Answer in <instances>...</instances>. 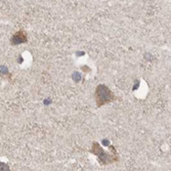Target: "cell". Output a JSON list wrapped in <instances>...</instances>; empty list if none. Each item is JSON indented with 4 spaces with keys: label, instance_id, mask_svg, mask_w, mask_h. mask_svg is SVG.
Returning a JSON list of instances; mask_svg holds the SVG:
<instances>
[{
    "label": "cell",
    "instance_id": "obj_2",
    "mask_svg": "<svg viewBox=\"0 0 171 171\" xmlns=\"http://www.w3.org/2000/svg\"><path fill=\"white\" fill-rule=\"evenodd\" d=\"M94 98L97 108L103 107L107 103H113L117 100L114 92L105 84H100L97 86L94 91Z\"/></svg>",
    "mask_w": 171,
    "mask_h": 171
},
{
    "label": "cell",
    "instance_id": "obj_1",
    "mask_svg": "<svg viewBox=\"0 0 171 171\" xmlns=\"http://www.w3.org/2000/svg\"><path fill=\"white\" fill-rule=\"evenodd\" d=\"M109 150H110V153L106 152L103 150L102 146H100L98 142L93 141L92 142V147L90 149V153L93 155H95L98 158V161H100V165H109L112 164V163H116L119 161L120 157H119V154L116 151V147L114 146H110L109 144Z\"/></svg>",
    "mask_w": 171,
    "mask_h": 171
},
{
    "label": "cell",
    "instance_id": "obj_8",
    "mask_svg": "<svg viewBox=\"0 0 171 171\" xmlns=\"http://www.w3.org/2000/svg\"><path fill=\"white\" fill-rule=\"evenodd\" d=\"M103 146H106V147H108L109 144H110V141H107V139H103Z\"/></svg>",
    "mask_w": 171,
    "mask_h": 171
},
{
    "label": "cell",
    "instance_id": "obj_7",
    "mask_svg": "<svg viewBox=\"0 0 171 171\" xmlns=\"http://www.w3.org/2000/svg\"><path fill=\"white\" fill-rule=\"evenodd\" d=\"M81 70H84L83 72H85V73H89V72L91 71V70H90V68H88V67H86V66H82L81 67Z\"/></svg>",
    "mask_w": 171,
    "mask_h": 171
},
{
    "label": "cell",
    "instance_id": "obj_5",
    "mask_svg": "<svg viewBox=\"0 0 171 171\" xmlns=\"http://www.w3.org/2000/svg\"><path fill=\"white\" fill-rule=\"evenodd\" d=\"M72 78L74 79L75 82H79L81 80V75L79 74V72H74L73 75H72Z\"/></svg>",
    "mask_w": 171,
    "mask_h": 171
},
{
    "label": "cell",
    "instance_id": "obj_3",
    "mask_svg": "<svg viewBox=\"0 0 171 171\" xmlns=\"http://www.w3.org/2000/svg\"><path fill=\"white\" fill-rule=\"evenodd\" d=\"M27 42H28V35L27 32L24 30H19L15 34L12 35L11 39H10L11 45H19V44L27 43Z\"/></svg>",
    "mask_w": 171,
    "mask_h": 171
},
{
    "label": "cell",
    "instance_id": "obj_4",
    "mask_svg": "<svg viewBox=\"0 0 171 171\" xmlns=\"http://www.w3.org/2000/svg\"><path fill=\"white\" fill-rule=\"evenodd\" d=\"M0 76L2 77H5L7 79H11V74L9 73L8 71V68L5 66H0Z\"/></svg>",
    "mask_w": 171,
    "mask_h": 171
},
{
    "label": "cell",
    "instance_id": "obj_6",
    "mask_svg": "<svg viewBox=\"0 0 171 171\" xmlns=\"http://www.w3.org/2000/svg\"><path fill=\"white\" fill-rule=\"evenodd\" d=\"M0 170H10L9 169V166L7 164H5L3 162H0Z\"/></svg>",
    "mask_w": 171,
    "mask_h": 171
},
{
    "label": "cell",
    "instance_id": "obj_10",
    "mask_svg": "<svg viewBox=\"0 0 171 171\" xmlns=\"http://www.w3.org/2000/svg\"><path fill=\"white\" fill-rule=\"evenodd\" d=\"M78 53V55H84V52H77Z\"/></svg>",
    "mask_w": 171,
    "mask_h": 171
},
{
    "label": "cell",
    "instance_id": "obj_9",
    "mask_svg": "<svg viewBox=\"0 0 171 171\" xmlns=\"http://www.w3.org/2000/svg\"><path fill=\"white\" fill-rule=\"evenodd\" d=\"M23 62H24V59H23L22 56L20 55V56H19V59H17V63H19V64H22Z\"/></svg>",
    "mask_w": 171,
    "mask_h": 171
}]
</instances>
